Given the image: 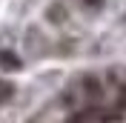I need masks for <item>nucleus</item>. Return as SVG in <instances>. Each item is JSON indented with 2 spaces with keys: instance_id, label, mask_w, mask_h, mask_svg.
<instances>
[{
  "instance_id": "f03ea898",
  "label": "nucleus",
  "mask_w": 126,
  "mask_h": 123,
  "mask_svg": "<svg viewBox=\"0 0 126 123\" xmlns=\"http://www.w3.org/2000/svg\"><path fill=\"white\" fill-rule=\"evenodd\" d=\"M0 66H9V69H17L20 63H17V60H15V57H12L9 52H3V54H0Z\"/></svg>"
},
{
  "instance_id": "7ed1b4c3",
  "label": "nucleus",
  "mask_w": 126,
  "mask_h": 123,
  "mask_svg": "<svg viewBox=\"0 0 126 123\" xmlns=\"http://www.w3.org/2000/svg\"><path fill=\"white\" fill-rule=\"evenodd\" d=\"M86 3H94V6H97V3H100V0H86Z\"/></svg>"
},
{
  "instance_id": "f257e3e1",
  "label": "nucleus",
  "mask_w": 126,
  "mask_h": 123,
  "mask_svg": "<svg viewBox=\"0 0 126 123\" xmlns=\"http://www.w3.org/2000/svg\"><path fill=\"white\" fill-rule=\"evenodd\" d=\"M12 92H15V89H12V83H6V80H0V103H6V100L12 97Z\"/></svg>"
}]
</instances>
